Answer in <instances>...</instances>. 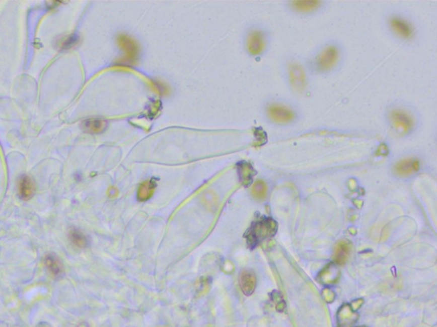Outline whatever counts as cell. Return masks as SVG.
Returning <instances> with one entry per match:
<instances>
[{
	"label": "cell",
	"instance_id": "6da1fadb",
	"mask_svg": "<svg viewBox=\"0 0 437 327\" xmlns=\"http://www.w3.org/2000/svg\"><path fill=\"white\" fill-rule=\"evenodd\" d=\"M387 128L393 137L406 139L414 136L421 126L420 115L409 102H390L384 112Z\"/></svg>",
	"mask_w": 437,
	"mask_h": 327
},
{
	"label": "cell",
	"instance_id": "7a4b0ae2",
	"mask_svg": "<svg viewBox=\"0 0 437 327\" xmlns=\"http://www.w3.org/2000/svg\"><path fill=\"white\" fill-rule=\"evenodd\" d=\"M345 51L342 43L329 40L317 48L310 56L306 67L314 75H328L339 70L344 62Z\"/></svg>",
	"mask_w": 437,
	"mask_h": 327
},
{
	"label": "cell",
	"instance_id": "3957f363",
	"mask_svg": "<svg viewBox=\"0 0 437 327\" xmlns=\"http://www.w3.org/2000/svg\"><path fill=\"white\" fill-rule=\"evenodd\" d=\"M384 27L395 41L404 45H414L420 39L417 21L408 12L391 9L384 15Z\"/></svg>",
	"mask_w": 437,
	"mask_h": 327
},
{
	"label": "cell",
	"instance_id": "277c9868",
	"mask_svg": "<svg viewBox=\"0 0 437 327\" xmlns=\"http://www.w3.org/2000/svg\"><path fill=\"white\" fill-rule=\"evenodd\" d=\"M266 121L277 127H289L299 123L302 113L299 106L289 99L277 96L266 101L264 106Z\"/></svg>",
	"mask_w": 437,
	"mask_h": 327
},
{
	"label": "cell",
	"instance_id": "5b68a950",
	"mask_svg": "<svg viewBox=\"0 0 437 327\" xmlns=\"http://www.w3.org/2000/svg\"><path fill=\"white\" fill-rule=\"evenodd\" d=\"M309 71L297 59L288 60L284 63L283 75L290 90L296 94H303L309 88Z\"/></svg>",
	"mask_w": 437,
	"mask_h": 327
},
{
	"label": "cell",
	"instance_id": "8992f818",
	"mask_svg": "<svg viewBox=\"0 0 437 327\" xmlns=\"http://www.w3.org/2000/svg\"><path fill=\"white\" fill-rule=\"evenodd\" d=\"M277 231V224L271 218H262L253 224L246 235L249 246H255L260 241L272 237Z\"/></svg>",
	"mask_w": 437,
	"mask_h": 327
},
{
	"label": "cell",
	"instance_id": "52a82bcc",
	"mask_svg": "<svg viewBox=\"0 0 437 327\" xmlns=\"http://www.w3.org/2000/svg\"><path fill=\"white\" fill-rule=\"evenodd\" d=\"M269 44L270 34L265 29L255 28L247 36V51L251 56L263 55L269 47Z\"/></svg>",
	"mask_w": 437,
	"mask_h": 327
},
{
	"label": "cell",
	"instance_id": "ba28073f",
	"mask_svg": "<svg viewBox=\"0 0 437 327\" xmlns=\"http://www.w3.org/2000/svg\"><path fill=\"white\" fill-rule=\"evenodd\" d=\"M327 3L325 1L317 0H305V1H289L286 6L289 12L296 16L302 17H310L318 14L326 7Z\"/></svg>",
	"mask_w": 437,
	"mask_h": 327
},
{
	"label": "cell",
	"instance_id": "9c48e42d",
	"mask_svg": "<svg viewBox=\"0 0 437 327\" xmlns=\"http://www.w3.org/2000/svg\"><path fill=\"white\" fill-rule=\"evenodd\" d=\"M421 160L415 154H407L400 158L393 165V172L398 177H409L420 171Z\"/></svg>",
	"mask_w": 437,
	"mask_h": 327
},
{
	"label": "cell",
	"instance_id": "30bf717a",
	"mask_svg": "<svg viewBox=\"0 0 437 327\" xmlns=\"http://www.w3.org/2000/svg\"><path fill=\"white\" fill-rule=\"evenodd\" d=\"M118 43L126 52L125 62H130V63L134 62L135 58L138 52V49H137L138 47L137 44L134 42V40H132L131 38H129L126 35L121 34L118 36Z\"/></svg>",
	"mask_w": 437,
	"mask_h": 327
},
{
	"label": "cell",
	"instance_id": "8fae6325",
	"mask_svg": "<svg viewBox=\"0 0 437 327\" xmlns=\"http://www.w3.org/2000/svg\"><path fill=\"white\" fill-rule=\"evenodd\" d=\"M239 284L244 295L250 296L254 292L256 285V278L254 272L250 269H245L242 271L239 277Z\"/></svg>",
	"mask_w": 437,
	"mask_h": 327
},
{
	"label": "cell",
	"instance_id": "7c38bea8",
	"mask_svg": "<svg viewBox=\"0 0 437 327\" xmlns=\"http://www.w3.org/2000/svg\"><path fill=\"white\" fill-rule=\"evenodd\" d=\"M35 192V185L33 180L28 176H23L18 183V193L20 198L23 200L31 199Z\"/></svg>",
	"mask_w": 437,
	"mask_h": 327
},
{
	"label": "cell",
	"instance_id": "4fadbf2b",
	"mask_svg": "<svg viewBox=\"0 0 437 327\" xmlns=\"http://www.w3.org/2000/svg\"><path fill=\"white\" fill-rule=\"evenodd\" d=\"M351 252V245L347 241H340L335 247L334 261L336 264H344L347 262Z\"/></svg>",
	"mask_w": 437,
	"mask_h": 327
},
{
	"label": "cell",
	"instance_id": "5bb4252c",
	"mask_svg": "<svg viewBox=\"0 0 437 327\" xmlns=\"http://www.w3.org/2000/svg\"><path fill=\"white\" fill-rule=\"evenodd\" d=\"M107 127V121L99 119H90L83 121L82 128L84 132L91 134H98L104 132Z\"/></svg>",
	"mask_w": 437,
	"mask_h": 327
},
{
	"label": "cell",
	"instance_id": "9a60e30c",
	"mask_svg": "<svg viewBox=\"0 0 437 327\" xmlns=\"http://www.w3.org/2000/svg\"><path fill=\"white\" fill-rule=\"evenodd\" d=\"M45 265L49 272L56 278L61 276L63 273L62 263L55 255L49 254L45 257Z\"/></svg>",
	"mask_w": 437,
	"mask_h": 327
},
{
	"label": "cell",
	"instance_id": "2e32d148",
	"mask_svg": "<svg viewBox=\"0 0 437 327\" xmlns=\"http://www.w3.org/2000/svg\"><path fill=\"white\" fill-rule=\"evenodd\" d=\"M80 42V37L77 34H71L69 36L63 37L56 41V47L61 51L70 50L78 45Z\"/></svg>",
	"mask_w": 437,
	"mask_h": 327
},
{
	"label": "cell",
	"instance_id": "e0dca14e",
	"mask_svg": "<svg viewBox=\"0 0 437 327\" xmlns=\"http://www.w3.org/2000/svg\"><path fill=\"white\" fill-rule=\"evenodd\" d=\"M339 277V270L334 265H329L320 274V280L325 284L336 282Z\"/></svg>",
	"mask_w": 437,
	"mask_h": 327
},
{
	"label": "cell",
	"instance_id": "ac0fdd59",
	"mask_svg": "<svg viewBox=\"0 0 437 327\" xmlns=\"http://www.w3.org/2000/svg\"><path fill=\"white\" fill-rule=\"evenodd\" d=\"M268 187L266 182L262 180H258L251 187V193L254 198L257 200H263L267 195Z\"/></svg>",
	"mask_w": 437,
	"mask_h": 327
},
{
	"label": "cell",
	"instance_id": "d6986e66",
	"mask_svg": "<svg viewBox=\"0 0 437 327\" xmlns=\"http://www.w3.org/2000/svg\"><path fill=\"white\" fill-rule=\"evenodd\" d=\"M69 235L71 242L76 247H78V248H85V247H87L88 246V241H87V238L86 237V235L82 231L77 230V229H72L69 231V235Z\"/></svg>",
	"mask_w": 437,
	"mask_h": 327
},
{
	"label": "cell",
	"instance_id": "ffe728a7",
	"mask_svg": "<svg viewBox=\"0 0 437 327\" xmlns=\"http://www.w3.org/2000/svg\"><path fill=\"white\" fill-rule=\"evenodd\" d=\"M154 184L155 183L151 181H147L140 185L137 191V198L140 201H145L153 195L155 191Z\"/></svg>",
	"mask_w": 437,
	"mask_h": 327
},
{
	"label": "cell",
	"instance_id": "44dd1931",
	"mask_svg": "<svg viewBox=\"0 0 437 327\" xmlns=\"http://www.w3.org/2000/svg\"><path fill=\"white\" fill-rule=\"evenodd\" d=\"M238 173L240 176L243 184L245 186H248L252 181L253 175H254V170L251 167V165L246 163L240 164L238 165Z\"/></svg>",
	"mask_w": 437,
	"mask_h": 327
},
{
	"label": "cell",
	"instance_id": "7402d4cb",
	"mask_svg": "<svg viewBox=\"0 0 437 327\" xmlns=\"http://www.w3.org/2000/svg\"><path fill=\"white\" fill-rule=\"evenodd\" d=\"M339 321L342 323V325L348 324V322L356 321L355 314L351 310L349 306H343V308H341L339 313Z\"/></svg>",
	"mask_w": 437,
	"mask_h": 327
},
{
	"label": "cell",
	"instance_id": "603a6c76",
	"mask_svg": "<svg viewBox=\"0 0 437 327\" xmlns=\"http://www.w3.org/2000/svg\"><path fill=\"white\" fill-rule=\"evenodd\" d=\"M323 295H324V297H325V299L327 301V302H331L334 298V293L333 291H331V290H329V289H325V291H323Z\"/></svg>",
	"mask_w": 437,
	"mask_h": 327
},
{
	"label": "cell",
	"instance_id": "cb8c5ba5",
	"mask_svg": "<svg viewBox=\"0 0 437 327\" xmlns=\"http://www.w3.org/2000/svg\"><path fill=\"white\" fill-rule=\"evenodd\" d=\"M77 327H89V325L86 322H83V323H81V324H79Z\"/></svg>",
	"mask_w": 437,
	"mask_h": 327
}]
</instances>
